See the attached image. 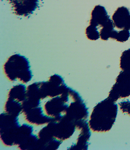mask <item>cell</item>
Here are the masks:
<instances>
[{"instance_id":"1","label":"cell","mask_w":130,"mask_h":150,"mask_svg":"<svg viewBox=\"0 0 130 150\" xmlns=\"http://www.w3.org/2000/svg\"><path fill=\"white\" fill-rule=\"evenodd\" d=\"M118 112L116 102L108 97L93 108L89 120L90 129L95 132H109L114 125Z\"/></svg>"},{"instance_id":"2","label":"cell","mask_w":130,"mask_h":150,"mask_svg":"<svg viewBox=\"0 0 130 150\" xmlns=\"http://www.w3.org/2000/svg\"><path fill=\"white\" fill-rule=\"evenodd\" d=\"M4 72L10 81L27 83L32 78L30 62L23 55L13 54L10 56L3 66Z\"/></svg>"},{"instance_id":"3","label":"cell","mask_w":130,"mask_h":150,"mask_svg":"<svg viewBox=\"0 0 130 150\" xmlns=\"http://www.w3.org/2000/svg\"><path fill=\"white\" fill-rule=\"evenodd\" d=\"M130 96V71L122 70L116 79L108 98L117 102L120 99Z\"/></svg>"},{"instance_id":"4","label":"cell","mask_w":130,"mask_h":150,"mask_svg":"<svg viewBox=\"0 0 130 150\" xmlns=\"http://www.w3.org/2000/svg\"><path fill=\"white\" fill-rule=\"evenodd\" d=\"M16 16L27 17L39 7V0H7Z\"/></svg>"},{"instance_id":"5","label":"cell","mask_w":130,"mask_h":150,"mask_svg":"<svg viewBox=\"0 0 130 150\" xmlns=\"http://www.w3.org/2000/svg\"><path fill=\"white\" fill-rule=\"evenodd\" d=\"M112 21L105 8L98 5L95 6L92 11L89 25L96 26L98 29L107 26Z\"/></svg>"},{"instance_id":"6","label":"cell","mask_w":130,"mask_h":150,"mask_svg":"<svg viewBox=\"0 0 130 150\" xmlns=\"http://www.w3.org/2000/svg\"><path fill=\"white\" fill-rule=\"evenodd\" d=\"M114 27L120 30H130V12L124 6L118 7L112 16Z\"/></svg>"},{"instance_id":"7","label":"cell","mask_w":130,"mask_h":150,"mask_svg":"<svg viewBox=\"0 0 130 150\" xmlns=\"http://www.w3.org/2000/svg\"><path fill=\"white\" fill-rule=\"evenodd\" d=\"M130 36L129 30H122L120 31H117L114 30L110 39L116 40L119 42H124L129 40Z\"/></svg>"},{"instance_id":"8","label":"cell","mask_w":130,"mask_h":150,"mask_svg":"<svg viewBox=\"0 0 130 150\" xmlns=\"http://www.w3.org/2000/svg\"><path fill=\"white\" fill-rule=\"evenodd\" d=\"M120 68L122 70L130 71V49L122 52L120 59Z\"/></svg>"},{"instance_id":"9","label":"cell","mask_w":130,"mask_h":150,"mask_svg":"<svg viewBox=\"0 0 130 150\" xmlns=\"http://www.w3.org/2000/svg\"><path fill=\"white\" fill-rule=\"evenodd\" d=\"M98 28L89 25L86 28L85 34L87 38L91 41H96L100 38Z\"/></svg>"},{"instance_id":"10","label":"cell","mask_w":130,"mask_h":150,"mask_svg":"<svg viewBox=\"0 0 130 150\" xmlns=\"http://www.w3.org/2000/svg\"><path fill=\"white\" fill-rule=\"evenodd\" d=\"M120 109L123 113H126L130 116V101H122L118 104Z\"/></svg>"}]
</instances>
